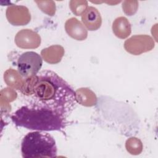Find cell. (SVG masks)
Returning <instances> with one entry per match:
<instances>
[{
	"label": "cell",
	"mask_w": 158,
	"mask_h": 158,
	"mask_svg": "<svg viewBox=\"0 0 158 158\" xmlns=\"http://www.w3.org/2000/svg\"><path fill=\"white\" fill-rule=\"evenodd\" d=\"M65 29L67 33L76 40L82 41L87 38L88 31L86 28L76 18L68 19L65 23Z\"/></svg>",
	"instance_id": "cell-8"
},
{
	"label": "cell",
	"mask_w": 158,
	"mask_h": 158,
	"mask_svg": "<svg viewBox=\"0 0 158 158\" xmlns=\"http://www.w3.org/2000/svg\"><path fill=\"white\" fill-rule=\"evenodd\" d=\"M76 100H79L85 98H86V106H92L96 102V97L94 93L88 88H80L75 91Z\"/></svg>",
	"instance_id": "cell-11"
},
{
	"label": "cell",
	"mask_w": 158,
	"mask_h": 158,
	"mask_svg": "<svg viewBox=\"0 0 158 158\" xmlns=\"http://www.w3.org/2000/svg\"><path fill=\"white\" fill-rule=\"evenodd\" d=\"M81 21L89 31L97 30L102 24V18L99 10L93 6L88 7L84 11L81 15Z\"/></svg>",
	"instance_id": "cell-7"
},
{
	"label": "cell",
	"mask_w": 158,
	"mask_h": 158,
	"mask_svg": "<svg viewBox=\"0 0 158 158\" xmlns=\"http://www.w3.org/2000/svg\"><path fill=\"white\" fill-rule=\"evenodd\" d=\"M20 90L23 94L31 97V104L52 109L66 118L77 104L75 91L66 81L49 70L26 78Z\"/></svg>",
	"instance_id": "cell-1"
},
{
	"label": "cell",
	"mask_w": 158,
	"mask_h": 158,
	"mask_svg": "<svg viewBox=\"0 0 158 158\" xmlns=\"http://www.w3.org/2000/svg\"><path fill=\"white\" fill-rule=\"evenodd\" d=\"M125 147L128 152L132 155L139 154L143 149V144L141 141L136 138H130L127 139Z\"/></svg>",
	"instance_id": "cell-12"
},
{
	"label": "cell",
	"mask_w": 158,
	"mask_h": 158,
	"mask_svg": "<svg viewBox=\"0 0 158 158\" xmlns=\"http://www.w3.org/2000/svg\"><path fill=\"white\" fill-rule=\"evenodd\" d=\"M112 31L118 38L125 39L131 33V25L126 17H119L112 23Z\"/></svg>",
	"instance_id": "cell-10"
},
{
	"label": "cell",
	"mask_w": 158,
	"mask_h": 158,
	"mask_svg": "<svg viewBox=\"0 0 158 158\" xmlns=\"http://www.w3.org/2000/svg\"><path fill=\"white\" fill-rule=\"evenodd\" d=\"M57 152L54 138L46 132H29L21 143V152L24 158L54 157L57 156Z\"/></svg>",
	"instance_id": "cell-3"
},
{
	"label": "cell",
	"mask_w": 158,
	"mask_h": 158,
	"mask_svg": "<svg viewBox=\"0 0 158 158\" xmlns=\"http://www.w3.org/2000/svg\"><path fill=\"white\" fill-rule=\"evenodd\" d=\"M41 54L44 61L49 64H55L60 62L64 54V49L60 45H53L43 49Z\"/></svg>",
	"instance_id": "cell-9"
},
{
	"label": "cell",
	"mask_w": 158,
	"mask_h": 158,
	"mask_svg": "<svg viewBox=\"0 0 158 158\" xmlns=\"http://www.w3.org/2000/svg\"><path fill=\"white\" fill-rule=\"evenodd\" d=\"M18 127L38 131H62L67 125V118L44 106L30 104L18 109L11 116Z\"/></svg>",
	"instance_id": "cell-2"
},
{
	"label": "cell",
	"mask_w": 158,
	"mask_h": 158,
	"mask_svg": "<svg viewBox=\"0 0 158 158\" xmlns=\"http://www.w3.org/2000/svg\"><path fill=\"white\" fill-rule=\"evenodd\" d=\"M17 69L24 78L36 75L41 69L43 59L40 54L34 51H27L20 55L17 59Z\"/></svg>",
	"instance_id": "cell-4"
},
{
	"label": "cell",
	"mask_w": 158,
	"mask_h": 158,
	"mask_svg": "<svg viewBox=\"0 0 158 158\" xmlns=\"http://www.w3.org/2000/svg\"><path fill=\"white\" fill-rule=\"evenodd\" d=\"M15 43L19 48L33 49L40 45L41 38L37 33L30 29H22L16 34Z\"/></svg>",
	"instance_id": "cell-6"
},
{
	"label": "cell",
	"mask_w": 158,
	"mask_h": 158,
	"mask_svg": "<svg viewBox=\"0 0 158 158\" xmlns=\"http://www.w3.org/2000/svg\"><path fill=\"white\" fill-rule=\"evenodd\" d=\"M154 41L152 38L145 35H135L127 40L124 43L125 50L133 55H139L152 49Z\"/></svg>",
	"instance_id": "cell-5"
}]
</instances>
